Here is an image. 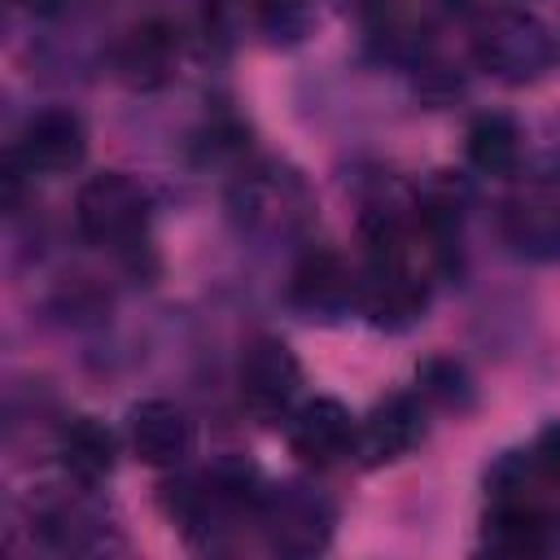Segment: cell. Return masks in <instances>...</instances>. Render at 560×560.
<instances>
[{
  "instance_id": "6da1fadb",
  "label": "cell",
  "mask_w": 560,
  "mask_h": 560,
  "mask_svg": "<svg viewBox=\"0 0 560 560\" xmlns=\"http://www.w3.org/2000/svg\"><path fill=\"white\" fill-rule=\"evenodd\" d=\"M551 35L538 18L529 13H516V9H503V13H490L477 35H472V57L486 74L503 79V83H529L538 79L547 66H551Z\"/></svg>"
},
{
  "instance_id": "7a4b0ae2",
  "label": "cell",
  "mask_w": 560,
  "mask_h": 560,
  "mask_svg": "<svg viewBox=\"0 0 560 560\" xmlns=\"http://www.w3.org/2000/svg\"><path fill=\"white\" fill-rule=\"evenodd\" d=\"M74 223L96 245H131L149 223V192L122 171H101L79 188Z\"/></svg>"
},
{
  "instance_id": "3957f363",
  "label": "cell",
  "mask_w": 560,
  "mask_h": 560,
  "mask_svg": "<svg viewBox=\"0 0 560 560\" xmlns=\"http://www.w3.org/2000/svg\"><path fill=\"white\" fill-rule=\"evenodd\" d=\"M302 389V363L280 337H262L241 359V402L254 420L276 424L289 416Z\"/></svg>"
},
{
  "instance_id": "277c9868",
  "label": "cell",
  "mask_w": 560,
  "mask_h": 560,
  "mask_svg": "<svg viewBox=\"0 0 560 560\" xmlns=\"http://www.w3.org/2000/svg\"><path fill=\"white\" fill-rule=\"evenodd\" d=\"M271 547L284 556H315L332 538V508L302 486H276L258 499Z\"/></svg>"
},
{
  "instance_id": "5b68a950",
  "label": "cell",
  "mask_w": 560,
  "mask_h": 560,
  "mask_svg": "<svg viewBox=\"0 0 560 560\" xmlns=\"http://www.w3.org/2000/svg\"><path fill=\"white\" fill-rule=\"evenodd\" d=\"M88 153V127L74 109H39L26 118L13 144V162L26 175H61L74 171Z\"/></svg>"
},
{
  "instance_id": "8992f818",
  "label": "cell",
  "mask_w": 560,
  "mask_h": 560,
  "mask_svg": "<svg viewBox=\"0 0 560 560\" xmlns=\"http://www.w3.org/2000/svg\"><path fill=\"white\" fill-rule=\"evenodd\" d=\"M284 438H289V451L306 468H328V464H337L341 455L354 451L359 424H354V416H350L346 402H337V398H311V402H302L298 411L284 416Z\"/></svg>"
},
{
  "instance_id": "52a82bcc",
  "label": "cell",
  "mask_w": 560,
  "mask_h": 560,
  "mask_svg": "<svg viewBox=\"0 0 560 560\" xmlns=\"http://www.w3.org/2000/svg\"><path fill=\"white\" fill-rule=\"evenodd\" d=\"M175 66H179V31L166 22V18H149V22H136L118 48H114V70L127 88L136 92H158L175 79Z\"/></svg>"
},
{
  "instance_id": "ba28073f",
  "label": "cell",
  "mask_w": 560,
  "mask_h": 560,
  "mask_svg": "<svg viewBox=\"0 0 560 560\" xmlns=\"http://www.w3.org/2000/svg\"><path fill=\"white\" fill-rule=\"evenodd\" d=\"M127 442L140 464L175 468L192 451V420L166 398H144L127 411Z\"/></svg>"
},
{
  "instance_id": "9c48e42d",
  "label": "cell",
  "mask_w": 560,
  "mask_h": 560,
  "mask_svg": "<svg viewBox=\"0 0 560 560\" xmlns=\"http://www.w3.org/2000/svg\"><path fill=\"white\" fill-rule=\"evenodd\" d=\"M424 438V411H420V398L416 394H389L385 402H376L368 411V420L359 424V438H354V455L363 464H394L402 459L416 442Z\"/></svg>"
},
{
  "instance_id": "30bf717a",
  "label": "cell",
  "mask_w": 560,
  "mask_h": 560,
  "mask_svg": "<svg viewBox=\"0 0 560 560\" xmlns=\"http://www.w3.org/2000/svg\"><path fill=\"white\" fill-rule=\"evenodd\" d=\"M289 298L311 311V315H337L350 298H354V284H350V271L346 262L332 254V249H311L298 271H293V284H289Z\"/></svg>"
},
{
  "instance_id": "8fae6325",
  "label": "cell",
  "mask_w": 560,
  "mask_h": 560,
  "mask_svg": "<svg viewBox=\"0 0 560 560\" xmlns=\"http://www.w3.org/2000/svg\"><path fill=\"white\" fill-rule=\"evenodd\" d=\"M57 455H61V468H66L74 481L96 486V481H105V477L114 472L118 442H114V433H109L101 420L74 416V420L61 429V438H57Z\"/></svg>"
},
{
  "instance_id": "7c38bea8",
  "label": "cell",
  "mask_w": 560,
  "mask_h": 560,
  "mask_svg": "<svg viewBox=\"0 0 560 560\" xmlns=\"http://www.w3.org/2000/svg\"><path fill=\"white\" fill-rule=\"evenodd\" d=\"M486 547L503 556H529L542 547V516L529 503V494H494V508L486 512Z\"/></svg>"
},
{
  "instance_id": "4fadbf2b",
  "label": "cell",
  "mask_w": 560,
  "mask_h": 560,
  "mask_svg": "<svg viewBox=\"0 0 560 560\" xmlns=\"http://www.w3.org/2000/svg\"><path fill=\"white\" fill-rule=\"evenodd\" d=\"M464 153L481 175H512L521 162V131L508 114H481L468 127Z\"/></svg>"
},
{
  "instance_id": "5bb4252c",
  "label": "cell",
  "mask_w": 560,
  "mask_h": 560,
  "mask_svg": "<svg viewBox=\"0 0 560 560\" xmlns=\"http://www.w3.org/2000/svg\"><path fill=\"white\" fill-rule=\"evenodd\" d=\"M512 241L525 254L556 258L560 254V210H516L512 219Z\"/></svg>"
},
{
  "instance_id": "9a60e30c",
  "label": "cell",
  "mask_w": 560,
  "mask_h": 560,
  "mask_svg": "<svg viewBox=\"0 0 560 560\" xmlns=\"http://www.w3.org/2000/svg\"><path fill=\"white\" fill-rule=\"evenodd\" d=\"M420 394L442 402V407H468L472 402V385H468L464 368L451 359H433L420 368Z\"/></svg>"
},
{
  "instance_id": "2e32d148",
  "label": "cell",
  "mask_w": 560,
  "mask_h": 560,
  "mask_svg": "<svg viewBox=\"0 0 560 560\" xmlns=\"http://www.w3.org/2000/svg\"><path fill=\"white\" fill-rule=\"evenodd\" d=\"M315 0H254V13L271 39H298L311 26Z\"/></svg>"
},
{
  "instance_id": "e0dca14e",
  "label": "cell",
  "mask_w": 560,
  "mask_h": 560,
  "mask_svg": "<svg viewBox=\"0 0 560 560\" xmlns=\"http://www.w3.org/2000/svg\"><path fill=\"white\" fill-rule=\"evenodd\" d=\"M529 455H534V468H538V472H547V477H556V481H560V424L542 429Z\"/></svg>"
},
{
  "instance_id": "ac0fdd59",
  "label": "cell",
  "mask_w": 560,
  "mask_h": 560,
  "mask_svg": "<svg viewBox=\"0 0 560 560\" xmlns=\"http://www.w3.org/2000/svg\"><path fill=\"white\" fill-rule=\"evenodd\" d=\"M18 9H26V13H57L61 9V0H13Z\"/></svg>"
}]
</instances>
